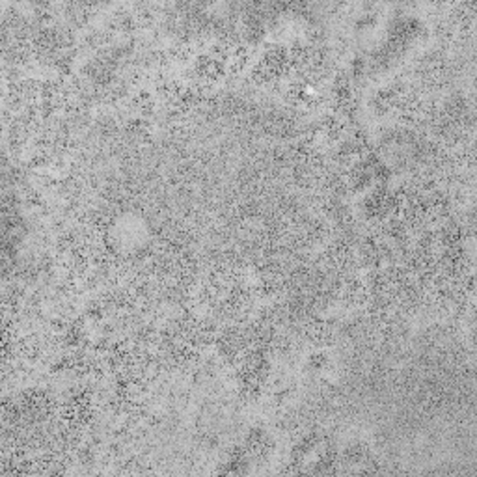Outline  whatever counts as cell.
Returning <instances> with one entry per match:
<instances>
[{
	"label": "cell",
	"mask_w": 477,
	"mask_h": 477,
	"mask_svg": "<svg viewBox=\"0 0 477 477\" xmlns=\"http://www.w3.org/2000/svg\"><path fill=\"white\" fill-rule=\"evenodd\" d=\"M112 239L118 250L133 252L148 241V227L138 217H123L114 224Z\"/></svg>",
	"instance_id": "obj_1"
}]
</instances>
